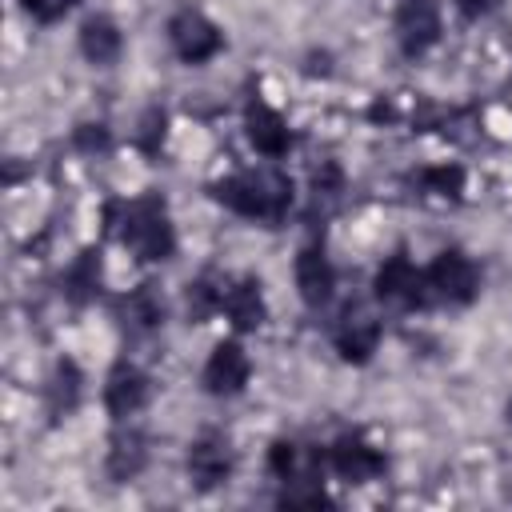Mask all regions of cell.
<instances>
[{"mask_svg": "<svg viewBox=\"0 0 512 512\" xmlns=\"http://www.w3.org/2000/svg\"><path fill=\"white\" fill-rule=\"evenodd\" d=\"M224 288H228V276H220L216 268H204L196 280L184 284V312L192 324H204L208 316L220 312L224 304Z\"/></svg>", "mask_w": 512, "mask_h": 512, "instance_id": "22", "label": "cell"}, {"mask_svg": "<svg viewBox=\"0 0 512 512\" xmlns=\"http://www.w3.org/2000/svg\"><path fill=\"white\" fill-rule=\"evenodd\" d=\"M232 468H236V448L228 440V432L220 428H204L192 444H188V456H184V472H188V484L196 492H216L232 480Z\"/></svg>", "mask_w": 512, "mask_h": 512, "instance_id": "8", "label": "cell"}, {"mask_svg": "<svg viewBox=\"0 0 512 512\" xmlns=\"http://www.w3.org/2000/svg\"><path fill=\"white\" fill-rule=\"evenodd\" d=\"M408 184L416 188L420 200H436V204H460L464 188H468V172L456 160H440V164H424L416 172H408Z\"/></svg>", "mask_w": 512, "mask_h": 512, "instance_id": "21", "label": "cell"}, {"mask_svg": "<svg viewBox=\"0 0 512 512\" xmlns=\"http://www.w3.org/2000/svg\"><path fill=\"white\" fill-rule=\"evenodd\" d=\"M244 136H248V144H252L264 160H280V156H288L292 144H296L288 120H284L268 100H260V96H252V100L244 104Z\"/></svg>", "mask_w": 512, "mask_h": 512, "instance_id": "14", "label": "cell"}, {"mask_svg": "<svg viewBox=\"0 0 512 512\" xmlns=\"http://www.w3.org/2000/svg\"><path fill=\"white\" fill-rule=\"evenodd\" d=\"M392 32H396V44L408 60H420L424 52H432L444 36V20H440L436 0H400L396 16H392Z\"/></svg>", "mask_w": 512, "mask_h": 512, "instance_id": "10", "label": "cell"}, {"mask_svg": "<svg viewBox=\"0 0 512 512\" xmlns=\"http://www.w3.org/2000/svg\"><path fill=\"white\" fill-rule=\"evenodd\" d=\"M368 120H376V124H380V120H396V108H392V100H388V96H376V104L368 108Z\"/></svg>", "mask_w": 512, "mask_h": 512, "instance_id": "30", "label": "cell"}, {"mask_svg": "<svg viewBox=\"0 0 512 512\" xmlns=\"http://www.w3.org/2000/svg\"><path fill=\"white\" fill-rule=\"evenodd\" d=\"M80 400H84V372H80L76 360L60 356V360L52 364L48 380H44V412H48V420L56 424V420H68V416L80 408Z\"/></svg>", "mask_w": 512, "mask_h": 512, "instance_id": "20", "label": "cell"}, {"mask_svg": "<svg viewBox=\"0 0 512 512\" xmlns=\"http://www.w3.org/2000/svg\"><path fill=\"white\" fill-rule=\"evenodd\" d=\"M100 400H104V408H108V416H112L116 424H120V420H132V416L144 412L148 400H152V376H148L136 360L120 356V360L108 368V376H104Z\"/></svg>", "mask_w": 512, "mask_h": 512, "instance_id": "9", "label": "cell"}, {"mask_svg": "<svg viewBox=\"0 0 512 512\" xmlns=\"http://www.w3.org/2000/svg\"><path fill=\"white\" fill-rule=\"evenodd\" d=\"M328 468L344 484H372L388 472V452L372 444L364 428H344L328 440Z\"/></svg>", "mask_w": 512, "mask_h": 512, "instance_id": "7", "label": "cell"}, {"mask_svg": "<svg viewBox=\"0 0 512 512\" xmlns=\"http://www.w3.org/2000/svg\"><path fill=\"white\" fill-rule=\"evenodd\" d=\"M208 196L228 208L232 216H244L252 224L276 228L288 220L292 204H296V184L288 172L280 168H244V172H228L220 180L208 184Z\"/></svg>", "mask_w": 512, "mask_h": 512, "instance_id": "2", "label": "cell"}, {"mask_svg": "<svg viewBox=\"0 0 512 512\" xmlns=\"http://www.w3.org/2000/svg\"><path fill=\"white\" fill-rule=\"evenodd\" d=\"M104 288V252L96 244L80 248L64 272H60V296L72 304V308H88Z\"/></svg>", "mask_w": 512, "mask_h": 512, "instance_id": "17", "label": "cell"}, {"mask_svg": "<svg viewBox=\"0 0 512 512\" xmlns=\"http://www.w3.org/2000/svg\"><path fill=\"white\" fill-rule=\"evenodd\" d=\"M248 380H252V360H248V352H244L240 340H220L208 352L204 368H200V388L208 396H220V400L240 396L248 388Z\"/></svg>", "mask_w": 512, "mask_h": 512, "instance_id": "12", "label": "cell"}, {"mask_svg": "<svg viewBox=\"0 0 512 512\" xmlns=\"http://www.w3.org/2000/svg\"><path fill=\"white\" fill-rule=\"evenodd\" d=\"M268 476L276 484H292V480H320L328 468V444H304L296 436H276L264 452Z\"/></svg>", "mask_w": 512, "mask_h": 512, "instance_id": "11", "label": "cell"}, {"mask_svg": "<svg viewBox=\"0 0 512 512\" xmlns=\"http://www.w3.org/2000/svg\"><path fill=\"white\" fill-rule=\"evenodd\" d=\"M332 348H336V356L344 360V364H368L376 352H380V340H384V320L368 308V304H360V300H348L344 308H340V316L332 320Z\"/></svg>", "mask_w": 512, "mask_h": 512, "instance_id": "6", "label": "cell"}, {"mask_svg": "<svg viewBox=\"0 0 512 512\" xmlns=\"http://www.w3.org/2000/svg\"><path fill=\"white\" fill-rule=\"evenodd\" d=\"M144 464H148V436L136 424L120 420V428L108 436V452H104L108 480L112 484H128V480H136L144 472Z\"/></svg>", "mask_w": 512, "mask_h": 512, "instance_id": "18", "label": "cell"}, {"mask_svg": "<svg viewBox=\"0 0 512 512\" xmlns=\"http://www.w3.org/2000/svg\"><path fill=\"white\" fill-rule=\"evenodd\" d=\"M84 0H20L24 16H32L36 24H56L60 16H68L72 8H80Z\"/></svg>", "mask_w": 512, "mask_h": 512, "instance_id": "27", "label": "cell"}, {"mask_svg": "<svg viewBox=\"0 0 512 512\" xmlns=\"http://www.w3.org/2000/svg\"><path fill=\"white\" fill-rule=\"evenodd\" d=\"M76 48H80V56H84L88 64L112 68V64L120 60V52H124V32H120V24H116L108 12H92V16L80 20Z\"/></svg>", "mask_w": 512, "mask_h": 512, "instance_id": "19", "label": "cell"}, {"mask_svg": "<svg viewBox=\"0 0 512 512\" xmlns=\"http://www.w3.org/2000/svg\"><path fill=\"white\" fill-rule=\"evenodd\" d=\"M344 188H348V176H344V168L336 160H320L312 168V176H308V196H312V208H320V212L336 208Z\"/></svg>", "mask_w": 512, "mask_h": 512, "instance_id": "23", "label": "cell"}, {"mask_svg": "<svg viewBox=\"0 0 512 512\" xmlns=\"http://www.w3.org/2000/svg\"><path fill=\"white\" fill-rule=\"evenodd\" d=\"M428 292L432 304H448V308H468L480 296V268L464 248H440L428 264Z\"/></svg>", "mask_w": 512, "mask_h": 512, "instance_id": "5", "label": "cell"}, {"mask_svg": "<svg viewBox=\"0 0 512 512\" xmlns=\"http://www.w3.org/2000/svg\"><path fill=\"white\" fill-rule=\"evenodd\" d=\"M72 148L80 156H104V152H112V128L104 120H80L72 128Z\"/></svg>", "mask_w": 512, "mask_h": 512, "instance_id": "26", "label": "cell"}, {"mask_svg": "<svg viewBox=\"0 0 512 512\" xmlns=\"http://www.w3.org/2000/svg\"><path fill=\"white\" fill-rule=\"evenodd\" d=\"M104 232L116 236L140 264H164L176 256V224L160 192L104 204Z\"/></svg>", "mask_w": 512, "mask_h": 512, "instance_id": "1", "label": "cell"}, {"mask_svg": "<svg viewBox=\"0 0 512 512\" xmlns=\"http://www.w3.org/2000/svg\"><path fill=\"white\" fill-rule=\"evenodd\" d=\"M292 276H296V292H300L304 308L320 312V308L332 304V296H336V268H332V260L324 252V240L300 244L296 260H292Z\"/></svg>", "mask_w": 512, "mask_h": 512, "instance_id": "13", "label": "cell"}, {"mask_svg": "<svg viewBox=\"0 0 512 512\" xmlns=\"http://www.w3.org/2000/svg\"><path fill=\"white\" fill-rule=\"evenodd\" d=\"M164 140H168V108L164 104H148L136 120V132H132V144L152 160L164 152Z\"/></svg>", "mask_w": 512, "mask_h": 512, "instance_id": "24", "label": "cell"}, {"mask_svg": "<svg viewBox=\"0 0 512 512\" xmlns=\"http://www.w3.org/2000/svg\"><path fill=\"white\" fill-rule=\"evenodd\" d=\"M276 504L280 508H332L336 500L324 492L320 480H292V484H280Z\"/></svg>", "mask_w": 512, "mask_h": 512, "instance_id": "25", "label": "cell"}, {"mask_svg": "<svg viewBox=\"0 0 512 512\" xmlns=\"http://www.w3.org/2000/svg\"><path fill=\"white\" fill-rule=\"evenodd\" d=\"M304 76H332V56L328 52H308L304 56Z\"/></svg>", "mask_w": 512, "mask_h": 512, "instance_id": "29", "label": "cell"}, {"mask_svg": "<svg viewBox=\"0 0 512 512\" xmlns=\"http://www.w3.org/2000/svg\"><path fill=\"white\" fill-rule=\"evenodd\" d=\"M508 424H512V400H508Z\"/></svg>", "mask_w": 512, "mask_h": 512, "instance_id": "31", "label": "cell"}, {"mask_svg": "<svg viewBox=\"0 0 512 512\" xmlns=\"http://www.w3.org/2000/svg\"><path fill=\"white\" fill-rule=\"evenodd\" d=\"M116 320L128 328V336H152V332H160L164 320H168V300H164L160 284L144 280V284L128 288L116 300Z\"/></svg>", "mask_w": 512, "mask_h": 512, "instance_id": "15", "label": "cell"}, {"mask_svg": "<svg viewBox=\"0 0 512 512\" xmlns=\"http://www.w3.org/2000/svg\"><path fill=\"white\" fill-rule=\"evenodd\" d=\"M452 8L460 12V20L476 24V20H484V16L496 8V0H452Z\"/></svg>", "mask_w": 512, "mask_h": 512, "instance_id": "28", "label": "cell"}, {"mask_svg": "<svg viewBox=\"0 0 512 512\" xmlns=\"http://www.w3.org/2000/svg\"><path fill=\"white\" fill-rule=\"evenodd\" d=\"M372 296L376 304H388L396 312H420L432 308V292H428V276L424 268L408 256V248L388 252L376 272H372Z\"/></svg>", "mask_w": 512, "mask_h": 512, "instance_id": "3", "label": "cell"}, {"mask_svg": "<svg viewBox=\"0 0 512 512\" xmlns=\"http://www.w3.org/2000/svg\"><path fill=\"white\" fill-rule=\"evenodd\" d=\"M220 312L228 316V324H232L236 332H256V328L268 320V300H264V284H260V276H252V272H244V276H228Z\"/></svg>", "mask_w": 512, "mask_h": 512, "instance_id": "16", "label": "cell"}, {"mask_svg": "<svg viewBox=\"0 0 512 512\" xmlns=\"http://www.w3.org/2000/svg\"><path fill=\"white\" fill-rule=\"evenodd\" d=\"M164 32H168V48H172V56H176L180 64H188V68H200V64L216 60V56L228 48L224 28H220L212 16H204L200 8H192V4L176 8V12L168 16Z\"/></svg>", "mask_w": 512, "mask_h": 512, "instance_id": "4", "label": "cell"}]
</instances>
